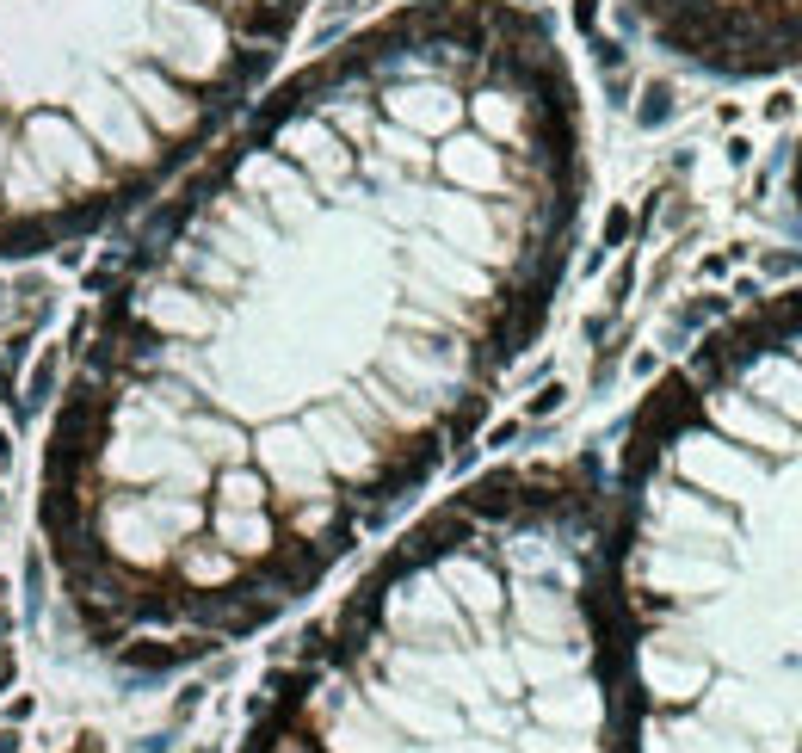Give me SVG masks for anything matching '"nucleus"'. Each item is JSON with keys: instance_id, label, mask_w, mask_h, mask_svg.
I'll return each instance as SVG.
<instances>
[{"instance_id": "obj_1", "label": "nucleus", "mask_w": 802, "mask_h": 753, "mask_svg": "<svg viewBox=\"0 0 802 753\" xmlns=\"http://www.w3.org/2000/svg\"><path fill=\"white\" fill-rule=\"evenodd\" d=\"M580 198V87L519 0H408L253 99L50 420L38 537L87 649L167 673L315 593L482 426Z\"/></svg>"}, {"instance_id": "obj_2", "label": "nucleus", "mask_w": 802, "mask_h": 753, "mask_svg": "<svg viewBox=\"0 0 802 753\" xmlns=\"http://www.w3.org/2000/svg\"><path fill=\"white\" fill-rule=\"evenodd\" d=\"M624 753H802V291L691 352L605 488Z\"/></svg>"}, {"instance_id": "obj_3", "label": "nucleus", "mask_w": 802, "mask_h": 753, "mask_svg": "<svg viewBox=\"0 0 802 753\" xmlns=\"http://www.w3.org/2000/svg\"><path fill=\"white\" fill-rule=\"evenodd\" d=\"M241 753H624L599 470L513 463L426 513Z\"/></svg>"}, {"instance_id": "obj_4", "label": "nucleus", "mask_w": 802, "mask_h": 753, "mask_svg": "<svg viewBox=\"0 0 802 753\" xmlns=\"http://www.w3.org/2000/svg\"><path fill=\"white\" fill-rule=\"evenodd\" d=\"M309 0H0V260L142 210L272 75Z\"/></svg>"}, {"instance_id": "obj_5", "label": "nucleus", "mask_w": 802, "mask_h": 753, "mask_svg": "<svg viewBox=\"0 0 802 753\" xmlns=\"http://www.w3.org/2000/svg\"><path fill=\"white\" fill-rule=\"evenodd\" d=\"M667 56L728 81L802 68V0H624Z\"/></svg>"}, {"instance_id": "obj_6", "label": "nucleus", "mask_w": 802, "mask_h": 753, "mask_svg": "<svg viewBox=\"0 0 802 753\" xmlns=\"http://www.w3.org/2000/svg\"><path fill=\"white\" fill-rule=\"evenodd\" d=\"M796 204H802V155H796Z\"/></svg>"}]
</instances>
